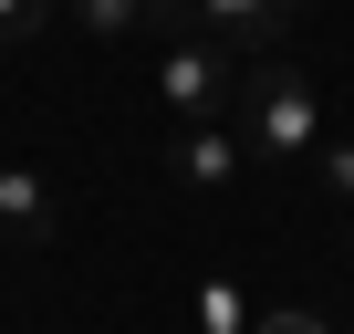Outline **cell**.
Returning <instances> with one entry per match:
<instances>
[{"instance_id":"1","label":"cell","mask_w":354,"mask_h":334,"mask_svg":"<svg viewBox=\"0 0 354 334\" xmlns=\"http://www.w3.org/2000/svg\"><path fill=\"white\" fill-rule=\"evenodd\" d=\"M240 146L261 167H302L323 146V94L292 73V63H250L240 73Z\"/></svg>"},{"instance_id":"2","label":"cell","mask_w":354,"mask_h":334,"mask_svg":"<svg viewBox=\"0 0 354 334\" xmlns=\"http://www.w3.org/2000/svg\"><path fill=\"white\" fill-rule=\"evenodd\" d=\"M156 94H167V115L177 125H240V53L230 42H167L156 53Z\"/></svg>"},{"instance_id":"3","label":"cell","mask_w":354,"mask_h":334,"mask_svg":"<svg viewBox=\"0 0 354 334\" xmlns=\"http://www.w3.org/2000/svg\"><path fill=\"white\" fill-rule=\"evenodd\" d=\"M198 21H209V42H230L240 63H261L292 32V0H198Z\"/></svg>"},{"instance_id":"4","label":"cell","mask_w":354,"mask_h":334,"mask_svg":"<svg viewBox=\"0 0 354 334\" xmlns=\"http://www.w3.org/2000/svg\"><path fill=\"white\" fill-rule=\"evenodd\" d=\"M167 167H177V188H230L250 167V146H240V125H177Z\"/></svg>"},{"instance_id":"5","label":"cell","mask_w":354,"mask_h":334,"mask_svg":"<svg viewBox=\"0 0 354 334\" xmlns=\"http://www.w3.org/2000/svg\"><path fill=\"white\" fill-rule=\"evenodd\" d=\"M53 230H63L53 178H42V167H0V240H11V251H32V240H53Z\"/></svg>"},{"instance_id":"6","label":"cell","mask_w":354,"mask_h":334,"mask_svg":"<svg viewBox=\"0 0 354 334\" xmlns=\"http://www.w3.org/2000/svg\"><path fill=\"white\" fill-rule=\"evenodd\" d=\"M63 21L94 32V42H125V32H167L177 42V0H63Z\"/></svg>"},{"instance_id":"7","label":"cell","mask_w":354,"mask_h":334,"mask_svg":"<svg viewBox=\"0 0 354 334\" xmlns=\"http://www.w3.org/2000/svg\"><path fill=\"white\" fill-rule=\"evenodd\" d=\"M42 21H63V11H53V0H0V42H32Z\"/></svg>"},{"instance_id":"8","label":"cell","mask_w":354,"mask_h":334,"mask_svg":"<svg viewBox=\"0 0 354 334\" xmlns=\"http://www.w3.org/2000/svg\"><path fill=\"white\" fill-rule=\"evenodd\" d=\"M313 178H323V199H354V146H323Z\"/></svg>"},{"instance_id":"9","label":"cell","mask_w":354,"mask_h":334,"mask_svg":"<svg viewBox=\"0 0 354 334\" xmlns=\"http://www.w3.org/2000/svg\"><path fill=\"white\" fill-rule=\"evenodd\" d=\"M261 334H323V324H313V313H271Z\"/></svg>"},{"instance_id":"10","label":"cell","mask_w":354,"mask_h":334,"mask_svg":"<svg viewBox=\"0 0 354 334\" xmlns=\"http://www.w3.org/2000/svg\"><path fill=\"white\" fill-rule=\"evenodd\" d=\"M53 11H63V0H53Z\"/></svg>"}]
</instances>
